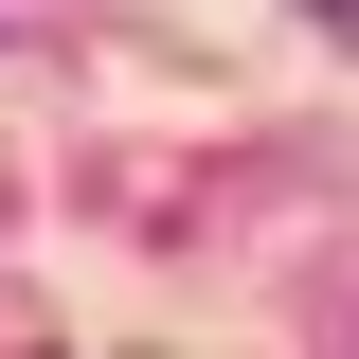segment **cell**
I'll list each match as a JSON object with an SVG mask.
<instances>
[{
  "label": "cell",
  "instance_id": "1",
  "mask_svg": "<svg viewBox=\"0 0 359 359\" xmlns=\"http://www.w3.org/2000/svg\"><path fill=\"white\" fill-rule=\"evenodd\" d=\"M323 18H341V36H359V0H323Z\"/></svg>",
  "mask_w": 359,
  "mask_h": 359
}]
</instances>
